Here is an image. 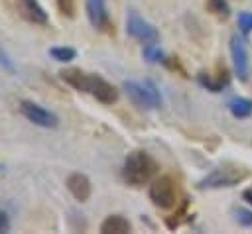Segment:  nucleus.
<instances>
[{
    "instance_id": "obj_5",
    "label": "nucleus",
    "mask_w": 252,
    "mask_h": 234,
    "mask_svg": "<svg viewBox=\"0 0 252 234\" xmlns=\"http://www.w3.org/2000/svg\"><path fill=\"white\" fill-rule=\"evenodd\" d=\"M126 33L130 37H134L136 41L140 43H156L159 39V31L150 24L146 22L136 10H128V16H126Z\"/></svg>"
},
{
    "instance_id": "obj_17",
    "label": "nucleus",
    "mask_w": 252,
    "mask_h": 234,
    "mask_svg": "<svg viewBox=\"0 0 252 234\" xmlns=\"http://www.w3.org/2000/svg\"><path fill=\"white\" fill-rule=\"evenodd\" d=\"M49 55H51L55 61H59V63H69V61L75 59L77 51H75L73 47H65V45H61V47H51V49H49Z\"/></svg>"
},
{
    "instance_id": "obj_9",
    "label": "nucleus",
    "mask_w": 252,
    "mask_h": 234,
    "mask_svg": "<svg viewBox=\"0 0 252 234\" xmlns=\"http://www.w3.org/2000/svg\"><path fill=\"white\" fill-rule=\"evenodd\" d=\"M16 10L18 14L30 22V24H37V26H45L49 22L47 12L43 10V6L37 0H16Z\"/></svg>"
},
{
    "instance_id": "obj_6",
    "label": "nucleus",
    "mask_w": 252,
    "mask_h": 234,
    "mask_svg": "<svg viewBox=\"0 0 252 234\" xmlns=\"http://www.w3.org/2000/svg\"><path fill=\"white\" fill-rule=\"evenodd\" d=\"M230 57L234 71L240 81H248L250 75V57H248V45H246V35L234 33L230 37Z\"/></svg>"
},
{
    "instance_id": "obj_20",
    "label": "nucleus",
    "mask_w": 252,
    "mask_h": 234,
    "mask_svg": "<svg viewBox=\"0 0 252 234\" xmlns=\"http://www.w3.org/2000/svg\"><path fill=\"white\" fill-rule=\"evenodd\" d=\"M238 29L242 35H248L252 31V12H240L238 14Z\"/></svg>"
},
{
    "instance_id": "obj_7",
    "label": "nucleus",
    "mask_w": 252,
    "mask_h": 234,
    "mask_svg": "<svg viewBox=\"0 0 252 234\" xmlns=\"http://www.w3.org/2000/svg\"><path fill=\"white\" fill-rule=\"evenodd\" d=\"M20 112H22L24 118H28L30 122H33L35 126H41V128H55L59 124L57 116L51 110H45L43 106H39L32 100H22L20 102Z\"/></svg>"
},
{
    "instance_id": "obj_21",
    "label": "nucleus",
    "mask_w": 252,
    "mask_h": 234,
    "mask_svg": "<svg viewBox=\"0 0 252 234\" xmlns=\"http://www.w3.org/2000/svg\"><path fill=\"white\" fill-rule=\"evenodd\" d=\"M59 12L67 18H73L75 16V0H55Z\"/></svg>"
},
{
    "instance_id": "obj_19",
    "label": "nucleus",
    "mask_w": 252,
    "mask_h": 234,
    "mask_svg": "<svg viewBox=\"0 0 252 234\" xmlns=\"http://www.w3.org/2000/svg\"><path fill=\"white\" fill-rule=\"evenodd\" d=\"M232 214H234V220H236L238 224H242V226H252V210L242 208V206H236V208L232 210Z\"/></svg>"
},
{
    "instance_id": "obj_14",
    "label": "nucleus",
    "mask_w": 252,
    "mask_h": 234,
    "mask_svg": "<svg viewBox=\"0 0 252 234\" xmlns=\"http://www.w3.org/2000/svg\"><path fill=\"white\" fill-rule=\"evenodd\" d=\"M130 230H132V224L122 214H110L100 224V232L102 234H128Z\"/></svg>"
},
{
    "instance_id": "obj_8",
    "label": "nucleus",
    "mask_w": 252,
    "mask_h": 234,
    "mask_svg": "<svg viewBox=\"0 0 252 234\" xmlns=\"http://www.w3.org/2000/svg\"><path fill=\"white\" fill-rule=\"evenodd\" d=\"M85 10H87V18L94 29L114 31L110 28V18H108V10H106L104 0H85Z\"/></svg>"
},
{
    "instance_id": "obj_18",
    "label": "nucleus",
    "mask_w": 252,
    "mask_h": 234,
    "mask_svg": "<svg viewBox=\"0 0 252 234\" xmlns=\"http://www.w3.org/2000/svg\"><path fill=\"white\" fill-rule=\"evenodd\" d=\"M144 59L150 63H165L167 57L163 55V51L156 43H146L144 45Z\"/></svg>"
},
{
    "instance_id": "obj_24",
    "label": "nucleus",
    "mask_w": 252,
    "mask_h": 234,
    "mask_svg": "<svg viewBox=\"0 0 252 234\" xmlns=\"http://www.w3.org/2000/svg\"><path fill=\"white\" fill-rule=\"evenodd\" d=\"M242 199H244L248 205H252V185H250L248 189H244V191H242Z\"/></svg>"
},
{
    "instance_id": "obj_3",
    "label": "nucleus",
    "mask_w": 252,
    "mask_h": 234,
    "mask_svg": "<svg viewBox=\"0 0 252 234\" xmlns=\"http://www.w3.org/2000/svg\"><path fill=\"white\" fill-rule=\"evenodd\" d=\"M124 90L140 108H158L161 104V94L152 81H126Z\"/></svg>"
},
{
    "instance_id": "obj_22",
    "label": "nucleus",
    "mask_w": 252,
    "mask_h": 234,
    "mask_svg": "<svg viewBox=\"0 0 252 234\" xmlns=\"http://www.w3.org/2000/svg\"><path fill=\"white\" fill-rule=\"evenodd\" d=\"M10 230V218L4 210H0V232H8Z\"/></svg>"
},
{
    "instance_id": "obj_15",
    "label": "nucleus",
    "mask_w": 252,
    "mask_h": 234,
    "mask_svg": "<svg viewBox=\"0 0 252 234\" xmlns=\"http://www.w3.org/2000/svg\"><path fill=\"white\" fill-rule=\"evenodd\" d=\"M228 110L234 118H248L252 116V100L250 98H244V96H236L228 102Z\"/></svg>"
},
{
    "instance_id": "obj_4",
    "label": "nucleus",
    "mask_w": 252,
    "mask_h": 234,
    "mask_svg": "<svg viewBox=\"0 0 252 234\" xmlns=\"http://www.w3.org/2000/svg\"><path fill=\"white\" fill-rule=\"evenodd\" d=\"M150 201L159 206V208H171L177 205V197H179V189H177V183L173 177L169 175H161L158 179L152 181L150 185Z\"/></svg>"
},
{
    "instance_id": "obj_16",
    "label": "nucleus",
    "mask_w": 252,
    "mask_h": 234,
    "mask_svg": "<svg viewBox=\"0 0 252 234\" xmlns=\"http://www.w3.org/2000/svg\"><path fill=\"white\" fill-rule=\"evenodd\" d=\"M205 8L219 20H228L230 16V6L226 0H207L205 2Z\"/></svg>"
},
{
    "instance_id": "obj_10",
    "label": "nucleus",
    "mask_w": 252,
    "mask_h": 234,
    "mask_svg": "<svg viewBox=\"0 0 252 234\" xmlns=\"http://www.w3.org/2000/svg\"><path fill=\"white\" fill-rule=\"evenodd\" d=\"M89 94H93L98 102L102 104H112L118 100V90L114 85L104 81L98 75H91V85H89Z\"/></svg>"
},
{
    "instance_id": "obj_12",
    "label": "nucleus",
    "mask_w": 252,
    "mask_h": 234,
    "mask_svg": "<svg viewBox=\"0 0 252 234\" xmlns=\"http://www.w3.org/2000/svg\"><path fill=\"white\" fill-rule=\"evenodd\" d=\"M91 75H93V73H85L83 69H77V67H69V69L59 71V77H61L67 85H71L73 88H77L79 92H89Z\"/></svg>"
},
{
    "instance_id": "obj_1",
    "label": "nucleus",
    "mask_w": 252,
    "mask_h": 234,
    "mask_svg": "<svg viewBox=\"0 0 252 234\" xmlns=\"http://www.w3.org/2000/svg\"><path fill=\"white\" fill-rule=\"evenodd\" d=\"M158 161L144 149H134L126 155L122 165V179L132 187L148 185L158 173Z\"/></svg>"
},
{
    "instance_id": "obj_23",
    "label": "nucleus",
    "mask_w": 252,
    "mask_h": 234,
    "mask_svg": "<svg viewBox=\"0 0 252 234\" xmlns=\"http://www.w3.org/2000/svg\"><path fill=\"white\" fill-rule=\"evenodd\" d=\"M0 65H4V67H6L8 71H14V65L10 63V59L6 57V53H4L2 49H0Z\"/></svg>"
},
{
    "instance_id": "obj_2",
    "label": "nucleus",
    "mask_w": 252,
    "mask_h": 234,
    "mask_svg": "<svg viewBox=\"0 0 252 234\" xmlns=\"http://www.w3.org/2000/svg\"><path fill=\"white\" fill-rule=\"evenodd\" d=\"M248 169L236 163H224L213 169L207 177L199 181V189H220V187H234L248 177Z\"/></svg>"
},
{
    "instance_id": "obj_13",
    "label": "nucleus",
    "mask_w": 252,
    "mask_h": 234,
    "mask_svg": "<svg viewBox=\"0 0 252 234\" xmlns=\"http://www.w3.org/2000/svg\"><path fill=\"white\" fill-rule=\"evenodd\" d=\"M65 185H67L69 193L77 201H81V203L91 197V181H89V177L85 173H71L67 177V183Z\"/></svg>"
},
{
    "instance_id": "obj_11",
    "label": "nucleus",
    "mask_w": 252,
    "mask_h": 234,
    "mask_svg": "<svg viewBox=\"0 0 252 234\" xmlns=\"http://www.w3.org/2000/svg\"><path fill=\"white\" fill-rule=\"evenodd\" d=\"M197 81L207 88V90H211V92H220L226 85H228V81H230V77H228V69L224 67V65H217V73L215 75H207V73H199L197 75Z\"/></svg>"
}]
</instances>
